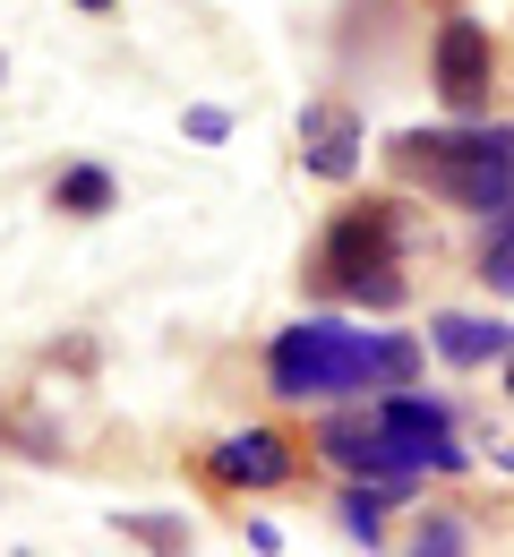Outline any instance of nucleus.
<instances>
[{"label": "nucleus", "instance_id": "obj_1", "mask_svg": "<svg viewBox=\"0 0 514 557\" xmlns=\"http://www.w3.org/2000/svg\"><path fill=\"white\" fill-rule=\"evenodd\" d=\"M421 335H377L361 318H300L266 351V386L284 404H352V395H386L421 377Z\"/></svg>", "mask_w": 514, "mask_h": 557}, {"label": "nucleus", "instance_id": "obj_2", "mask_svg": "<svg viewBox=\"0 0 514 557\" xmlns=\"http://www.w3.org/2000/svg\"><path fill=\"white\" fill-rule=\"evenodd\" d=\"M386 163L438 198V207L463 214H498L514 198V129L506 121H454V129H394L386 138Z\"/></svg>", "mask_w": 514, "mask_h": 557}, {"label": "nucleus", "instance_id": "obj_3", "mask_svg": "<svg viewBox=\"0 0 514 557\" xmlns=\"http://www.w3.org/2000/svg\"><path fill=\"white\" fill-rule=\"evenodd\" d=\"M403 267H412V223L394 198H343V214L317 240L309 283L343 309H394L403 300Z\"/></svg>", "mask_w": 514, "mask_h": 557}, {"label": "nucleus", "instance_id": "obj_4", "mask_svg": "<svg viewBox=\"0 0 514 557\" xmlns=\"http://www.w3.org/2000/svg\"><path fill=\"white\" fill-rule=\"evenodd\" d=\"M317 455H326L343 481L394 488L403 506L421 497V481L463 472V446H454V429H403V420H386L377 404H361V412H326V420H317Z\"/></svg>", "mask_w": 514, "mask_h": 557}, {"label": "nucleus", "instance_id": "obj_5", "mask_svg": "<svg viewBox=\"0 0 514 557\" xmlns=\"http://www.w3.org/2000/svg\"><path fill=\"white\" fill-rule=\"evenodd\" d=\"M429 86H438L446 112H480L489 86H498V44L480 17H446L438 44H429Z\"/></svg>", "mask_w": 514, "mask_h": 557}, {"label": "nucleus", "instance_id": "obj_6", "mask_svg": "<svg viewBox=\"0 0 514 557\" xmlns=\"http://www.w3.org/2000/svg\"><path fill=\"white\" fill-rule=\"evenodd\" d=\"M198 472L215 488H284L292 481V437L284 429H240V437H223Z\"/></svg>", "mask_w": 514, "mask_h": 557}, {"label": "nucleus", "instance_id": "obj_7", "mask_svg": "<svg viewBox=\"0 0 514 557\" xmlns=\"http://www.w3.org/2000/svg\"><path fill=\"white\" fill-rule=\"evenodd\" d=\"M300 163H309V181L343 189L361 172V112L352 103H309L300 112Z\"/></svg>", "mask_w": 514, "mask_h": 557}, {"label": "nucleus", "instance_id": "obj_8", "mask_svg": "<svg viewBox=\"0 0 514 557\" xmlns=\"http://www.w3.org/2000/svg\"><path fill=\"white\" fill-rule=\"evenodd\" d=\"M429 351H438V360H454V369H480V360H506V351H514V326H506V318L446 309L438 326H429Z\"/></svg>", "mask_w": 514, "mask_h": 557}, {"label": "nucleus", "instance_id": "obj_9", "mask_svg": "<svg viewBox=\"0 0 514 557\" xmlns=\"http://www.w3.org/2000/svg\"><path fill=\"white\" fill-rule=\"evenodd\" d=\"M386 506H403V497H394V488H377V481H343V497H335V523L352 532V549H377Z\"/></svg>", "mask_w": 514, "mask_h": 557}, {"label": "nucleus", "instance_id": "obj_10", "mask_svg": "<svg viewBox=\"0 0 514 557\" xmlns=\"http://www.w3.org/2000/svg\"><path fill=\"white\" fill-rule=\"evenodd\" d=\"M52 198H61V214H86V223H95V214H112V198H121V181H112L103 163H70V172L52 181Z\"/></svg>", "mask_w": 514, "mask_h": 557}, {"label": "nucleus", "instance_id": "obj_11", "mask_svg": "<svg viewBox=\"0 0 514 557\" xmlns=\"http://www.w3.org/2000/svg\"><path fill=\"white\" fill-rule=\"evenodd\" d=\"M480 283H489L498 300H514V198L489 214V240H480Z\"/></svg>", "mask_w": 514, "mask_h": 557}, {"label": "nucleus", "instance_id": "obj_12", "mask_svg": "<svg viewBox=\"0 0 514 557\" xmlns=\"http://www.w3.org/2000/svg\"><path fill=\"white\" fill-rule=\"evenodd\" d=\"M412 549L454 557V549H472V523H463V515H421V523H412Z\"/></svg>", "mask_w": 514, "mask_h": 557}, {"label": "nucleus", "instance_id": "obj_13", "mask_svg": "<svg viewBox=\"0 0 514 557\" xmlns=\"http://www.w3.org/2000/svg\"><path fill=\"white\" fill-rule=\"evenodd\" d=\"M0 446H17V455H61V437H52L43 420H26V412H0Z\"/></svg>", "mask_w": 514, "mask_h": 557}, {"label": "nucleus", "instance_id": "obj_14", "mask_svg": "<svg viewBox=\"0 0 514 557\" xmlns=\"http://www.w3.org/2000/svg\"><path fill=\"white\" fill-rule=\"evenodd\" d=\"M180 138L223 146V138H231V112H215V103H189V112H180Z\"/></svg>", "mask_w": 514, "mask_h": 557}, {"label": "nucleus", "instance_id": "obj_15", "mask_svg": "<svg viewBox=\"0 0 514 557\" xmlns=\"http://www.w3.org/2000/svg\"><path fill=\"white\" fill-rule=\"evenodd\" d=\"M129 541H147V549H180L189 532H180L172 515H129Z\"/></svg>", "mask_w": 514, "mask_h": 557}, {"label": "nucleus", "instance_id": "obj_16", "mask_svg": "<svg viewBox=\"0 0 514 557\" xmlns=\"http://www.w3.org/2000/svg\"><path fill=\"white\" fill-rule=\"evenodd\" d=\"M77 9H86V17H112V9H121V0H77Z\"/></svg>", "mask_w": 514, "mask_h": 557}, {"label": "nucleus", "instance_id": "obj_17", "mask_svg": "<svg viewBox=\"0 0 514 557\" xmlns=\"http://www.w3.org/2000/svg\"><path fill=\"white\" fill-rule=\"evenodd\" d=\"M506 404H514V351H506Z\"/></svg>", "mask_w": 514, "mask_h": 557}, {"label": "nucleus", "instance_id": "obj_18", "mask_svg": "<svg viewBox=\"0 0 514 557\" xmlns=\"http://www.w3.org/2000/svg\"><path fill=\"white\" fill-rule=\"evenodd\" d=\"M0 77H9V52H0Z\"/></svg>", "mask_w": 514, "mask_h": 557}, {"label": "nucleus", "instance_id": "obj_19", "mask_svg": "<svg viewBox=\"0 0 514 557\" xmlns=\"http://www.w3.org/2000/svg\"><path fill=\"white\" fill-rule=\"evenodd\" d=\"M506 472H514V455H506Z\"/></svg>", "mask_w": 514, "mask_h": 557}]
</instances>
